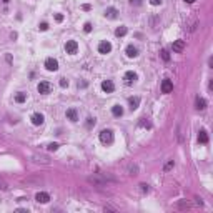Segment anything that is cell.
<instances>
[{
	"label": "cell",
	"mask_w": 213,
	"mask_h": 213,
	"mask_svg": "<svg viewBox=\"0 0 213 213\" xmlns=\"http://www.w3.org/2000/svg\"><path fill=\"white\" fill-rule=\"evenodd\" d=\"M113 138H115L113 137V132L108 130V128L100 132V142H102L103 145H112V143H113Z\"/></svg>",
	"instance_id": "6da1fadb"
},
{
	"label": "cell",
	"mask_w": 213,
	"mask_h": 213,
	"mask_svg": "<svg viewBox=\"0 0 213 213\" xmlns=\"http://www.w3.org/2000/svg\"><path fill=\"white\" fill-rule=\"evenodd\" d=\"M106 182H115L112 177H106V178H100V177H88V183L92 185H98V186H105Z\"/></svg>",
	"instance_id": "7a4b0ae2"
},
{
	"label": "cell",
	"mask_w": 213,
	"mask_h": 213,
	"mask_svg": "<svg viewBox=\"0 0 213 213\" xmlns=\"http://www.w3.org/2000/svg\"><path fill=\"white\" fill-rule=\"evenodd\" d=\"M45 68L49 72H57L58 70V60H57V58H53V57H49L45 60Z\"/></svg>",
	"instance_id": "3957f363"
},
{
	"label": "cell",
	"mask_w": 213,
	"mask_h": 213,
	"mask_svg": "<svg viewBox=\"0 0 213 213\" xmlns=\"http://www.w3.org/2000/svg\"><path fill=\"white\" fill-rule=\"evenodd\" d=\"M110 52H112V44H110V42H106V40L100 42V44H98V53L106 55V53H110Z\"/></svg>",
	"instance_id": "277c9868"
},
{
	"label": "cell",
	"mask_w": 213,
	"mask_h": 213,
	"mask_svg": "<svg viewBox=\"0 0 213 213\" xmlns=\"http://www.w3.org/2000/svg\"><path fill=\"white\" fill-rule=\"evenodd\" d=\"M137 78H138V75L133 70H128V72H125V77H123V80H125V83L127 85H133L137 82Z\"/></svg>",
	"instance_id": "5b68a950"
},
{
	"label": "cell",
	"mask_w": 213,
	"mask_h": 213,
	"mask_svg": "<svg viewBox=\"0 0 213 213\" xmlns=\"http://www.w3.org/2000/svg\"><path fill=\"white\" fill-rule=\"evenodd\" d=\"M37 90H39V93L47 95V93L52 92V83H50V82H40L39 87H37Z\"/></svg>",
	"instance_id": "8992f818"
},
{
	"label": "cell",
	"mask_w": 213,
	"mask_h": 213,
	"mask_svg": "<svg viewBox=\"0 0 213 213\" xmlns=\"http://www.w3.org/2000/svg\"><path fill=\"white\" fill-rule=\"evenodd\" d=\"M78 50V44L75 40H67L65 42V52L67 53H77Z\"/></svg>",
	"instance_id": "52a82bcc"
},
{
	"label": "cell",
	"mask_w": 213,
	"mask_h": 213,
	"mask_svg": "<svg viewBox=\"0 0 213 213\" xmlns=\"http://www.w3.org/2000/svg\"><path fill=\"white\" fill-rule=\"evenodd\" d=\"M162 92L163 93H172L173 92V82L172 80H168V78L163 80L162 82Z\"/></svg>",
	"instance_id": "ba28073f"
},
{
	"label": "cell",
	"mask_w": 213,
	"mask_h": 213,
	"mask_svg": "<svg viewBox=\"0 0 213 213\" xmlns=\"http://www.w3.org/2000/svg\"><path fill=\"white\" fill-rule=\"evenodd\" d=\"M102 90H103L105 93H112L115 90L113 82H112V80H103V82H102Z\"/></svg>",
	"instance_id": "9c48e42d"
},
{
	"label": "cell",
	"mask_w": 213,
	"mask_h": 213,
	"mask_svg": "<svg viewBox=\"0 0 213 213\" xmlns=\"http://www.w3.org/2000/svg\"><path fill=\"white\" fill-rule=\"evenodd\" d=\"M125 53H127V57H128V58H137V57H138V49L130 44V45L125 49Z\"/></svg>",
	"instance_id": "30bf717a"
},
{
	"label": "cell",
	"mask_w": 213,
	"mask_h": 213,
	"mask_svg": "<svg viewBox=\"0 0 213 213\" xmlns=\"http://www.w3.org/2000/svg\"><path fill=\"white\" fill-rule=\"evenodd\" d=\"M172 50L177 52V53L183 52V50H185V40H175L173 45H172Z\"/></svg>",
	"instance_id": "8fae6325"
},
{
	"label": "cell",
	"mask_w": 213,
	"mask_h": 213,
	"mask_svg": "<svg viewBox=\"0 0 213 213\" xmlns=\"http://www.w3.org/2000/svg\"><path fill=\"white\" fill-rule=\"evenodd\" d=\"M35 200L39 201V203H47V201L50 200V195L45 193V191H39V193L35 195Z\"/></svg>",
	"instance_id": "7c38bea8"
},
{
	"label": "cell",
	"mask_w": 213,
	"mask_h": 213,
	"mask_svg": "<svg viewBox=\"0 0 213 213\" xmlns=\"http://www.w3.org/2000/svg\"><path fill=\"white\" fill-rule=\"evenodd\" d=\"M65 115H67V118L70 120V122H77V120H78V113H77L75 108H68V110L65 112Z\"/></svg>",
	"instance_id": "4fadbf2b"
},
{
	"label": "cell",
	"mask_w": 213,
	"mask_h": 213,
	"mask_svg": "<svg viewBox=\"0 0 213 213\" xmlns=\"http://www.w3.org/2000/svg\"><path fill=\"white\" fill-rule=\"evenodd\" d=\"M105 17H106V18H112V20L117 18V17H118V10L113 8V7L106 8V10H105Z\"/></svg>",
	"instance_id": "5bb4252c"
},
{
	"label": "cell",
	"mask_w": 213,
	"mask_h": 213,
	"mask_svg": "<svg viewBox=\"0 0 213 213\" xmlns=\"http://www.w3.org/2000/svg\"><path fill=\"white\" fill-rule=\"evenodd\" d=\"M44 120L45 118H44V115H42V113H34V115H32V123L37 125V127L44 123Z\"/></svg>",
	"instance_id": "9a60e30c"
},
{
	"label": "cell",
	"mask_w": 213,
	"mask_h": 213,
	"mask_svg": "<svg viewBox=\"0 0 213 213\" xmlns=\"http://www.w3.org/2000/svg\"><path fill=\"white\" fill-rule=\"evenodd\" d=\"M195 105H196V108H198V110H205L206 108V100L203 97H196Z\"/></svg>",
	"instance_id": "2e32d148"
},
{
	"label": "cell",
	"mask_w": 213,
	"mask_h": 213,
	"mask_svg": "<svg viewBox=\"0 0 213 213\" xmlns=\"http://www.w3.org/2000/svg\"><path fill=\"white\" fill-rule=\"evenodd\" d=\"M128 103H130V108L135 110V108H138V105H140V98H138V97H130Z\"/></svg>",
	"instance_id": "e0dca14e"
},
{
	"label": "cell",
	"mask_w": 213,
	"mask_h": 213,
	"mask_svg": "<svg viewBox=\"0 0 213 213\" xmlns=\"http://www.w3.org/2000/svg\"><path fill=\"white\" fill-rule=\"evenodd\" d=\"M112 113H113V117H122L123 115V108L120 105H113L112 106Z\"/></svg>",
	"instance_id": "ac0fdd59"
},
{
	"label": "cell",
	"mask_w": 213,
	"mask_h": 213,
	"mask_svg": "<svg viewBox=\"0 0 213 213\" xmlns=\"http://www.w3.org/2000/svg\"><path fill=\"white\" fill-rule=\"evenodd\" d=\"M198 142H200V143H208V133H206L205 130H200V133H198Z\"/></svg>",
	"instance_id": "d6986e66"
},
{
	"label": "cell",
	"mask_w": 213,
	"mask_h": 213,
	"mask_svg": "<svg viewBox=\"0 0 213 213\" xmlns=\"http://www.w3.org/2000/svg\"><path fill=\"white\" fill-rule=\"evenodd\" d=\"M34 162H39V163H45V165H49V163H50V160L47 158V157H42V155H35V157H34Z\"/></svg>",
	"instance_id": "ffe728a7"
},
{
	"label": "cell",
	"mask_w": 213,
	"mask_h": 213,
	"mask_svg": "<svg viewBox=\"0 0 213 213\" xmlns=\"http://www.w3.org/2000/svg\"><path fill=\"white\" fill-rule=\"evenodd\" d=\"M27 100V93H23V92H18L17 95H15V102H18V103H23Z\"/></svg>",
	"instance_id": "44dd1931"
},
{
	"label": "cell",
	"mask_w": 213,
	"mask_h": 213,
	"mask_svg": "<svg viewBox=\"0 0 213 213\" xmlns=\"http://www.w3.org/2000/svg\"><path fill=\"white\" fill-rule=\"evenodd\" d=\"M115 35H117V37H123V35H127V27H123V25L118 27V29L115 30Z\"/></svg>",
	"instance_id": "7402d4cb"
},
{
	"label": "cell",
	"mask_w": 213,
	"mask_h": 213,
	"mask_svg": "<svg viewBox=\"0 0 213 213\" xmlns=\"http://www.w3.org/2000/svg\"><path fill=\"white\" fill-rule=\"evenodd\" d=\"M160 55H162V58H163L165 62L170 60V53H168V50H162V52H160Z\"/></svg>",
	"instance_id": "603a6c76"
},
{
	"label": "cell",
	"mask_w": 213,
	"mask_h": 213,
	"mask_svg": "<svg viewBox=\"0 0 213 213\" xmlns=\"http://www.w3.org/2000/svg\"><path fill=\"white\" fill-rule=\"evenodd\" d=\"M175 167V163H173V160H170V162L167 163V165H165V167H163V170H165V172H170V170H172Z\"/></svg>",
	"instance_id": "cb8c5ba5"
},
{
	"label": "cell",
	"mask_w": 213,
	"mask_h": 213,
	"mask_svg": "<svg viewBox=\"0 0 213 213\" xmlns=\"http://www.w3.org/2000/svg\"><path fill=\"white\" fill-rule=\"evenodd\" d=\"M47 148H49L50 152H55V150H58V143H49Z\"/></svg>",
	"instance_id": "d4e9b609"
},
{
	"label": "cell",
	"mask_w": 213,
	"mask_h": 213,
	"mask_svg": "<svg viewBox=\"0 0 213 213\" xmlns=\"http://www.w3.org/2000/svg\"><path fill=\"white\" fill-rule=\"evenodd\" d=\"M92 127H95V118H87V128H92Z\"/></svg>",
	"instance_id": "484cf974"
},
{
	"label": "cell",
	"mask_w": 213,
	"mask_h": 213,
	"mask_svg": "<svg viewBox=\"0 0 213 213\" xmlns=\"http://www.w3.org/2000/svg\"><path fill=\"white\" fill-rule=\"evenodd\" d=\"M128 172H130V175H135V173L138 172V167H137V165H130V167H128Z\"/></svg>",
	"instance_id": "4316f807"
},
{
	"label": "cell",
	"mask_w": 213,
	"mask_h": 213,
	"mask_svg": "<svg viewBox=\"0 0 213 213\" xmlns=\"http://www.w3.org/2000/svg\"><path fill=\"white\" fill-rule=\"evenodd\" d=\"M60 87L62 88H67L68 87V80L67 78H60Z\"/></svg>",
	"instance_id": "83f0119b"
},
{
	"label": "cell",
	"mask_w": 213,
	"mask_h": 213,
	"mask_svg": "<svg viewBox=\"0 0 213 213\" xmlns=\"http://www.w3.org/2000/svg\"><path fill=\"white\" fill-rule=\"evenodd\" d=\"M39 29H40L42 32H45L47 29H49V23H47V22H42V23L39 25Z\"/></svg>",
	"instance_id": "f1b7e54d"
},
{
	"label": "cell",
	"mask_w": 213,
	"mask_h": 213,
	"mask_svg": "<svg viewBox=\"0 0 213 213\" xmlns=\"http://www.w3.org/2000/svg\"><path fill=\"white\" fill-rule=\"evenodd\" d=\"M140 127H147V128H150L152 123H150V122H145V118H143V120L140 122Z\"/></svg>",
	"instance_id": "f546056e"
},
{
	"label": "cell",
	"mask_w": 213,
	"mask_h": 213,
	"mask_svg": "<svg viewBox=\"0 0 213 213\" xmlns=\"http://www.w3.org/2000/svg\"><path fill=\"white\" fill-rule=\"evenodd\" d=\"M83 30L87 32V34H88V32H92V23L87 22V23H85V27H83Z\"/></svg>",
	"instance_id": "4dcf8cb0"
},
{
	"label": "cell",
	"mask_w": 213,
	"mask_h": 213,
	"mask_svg": "<svg viewBox=\"0 0 213 213\" xmlns=\"http://www.w3.org/2000/svg\"><path fill=\"white\" fill-rule=\"evenodd\" d=\"M140 190L143 191V193H147V191L150 190V188H148V185H147V183H142V185H140Z\"/></svg>",
	"instance_id": "1f68e13d"
},
{
	"label": "cell",
	"mask_w": 213,
	"mask_h": 213,
	"mask_svg": "<svg viewBox=\"0 0 213 213\" xmlns=\"http://www.w3.org/2000/svg\"><path fill=\"white\" fill-rule=\"evenodd\" d=\"M150 3L157 7V5H162V3H163V0H150Z\"/></svg>",
	"instance_id": "d6a6232c"
},
{
	"label": "cell",
	"mask_w": 213,
	"mask_h": 213,
	"mask_svg": "<svg viewBox=\"0 0 213 213\" xmlns=\"http://www.w3.org/2000/svg\"><path fill=\"white\" fill-rule=\"evenodd\" d=\"M55 20H57V22H62V20H63V15H62V13H55Z\"/></svg>",
	"instance_id": "836d02e7"
},
{
	"label": "cell",
	"mask_w": 213,
	"mask_h": 213,
	"mask_svg": "<svg viewBox=\"0 0 213 213\" xmlns=\"http://www.w3.org/2000/svg\"><path fill=\"white\" fill-rule=\"evenodd\" d=\"M133 3H135V5H140L142 0H132V5H133Z\"/></svg>",
	"instance_id": "e575fe53"
},
{
	"label": "cell",
	"mask_w": 213,
	"mask_h": 213,
	"mask_svg": "<svg viewBox=\"0 0 213 213\" xmlns=\"http://www.w3.org/2000/svg\"><path fill=\"white\" fill-rule=\"evenodd\" d=\"M185 2H186V3H193L195 0H185Z\"/></svg>",
	"instance_id": "d590c367"
},
{
	"label": "cell",
	"mask_w": 213,
	"mask_h": 213,
	"mask_svg": "<svg viewBox=\"0 0 213 213\" xmlns=\"http://www.w3.org/2000/svg\"><path fill=\"white\" fill-rule=\"evenodd\" d=\"M10 2V0H3V3H8Z\"/></svg>",
	"instance_id": "8d00e7d4"
}]
</instances>
